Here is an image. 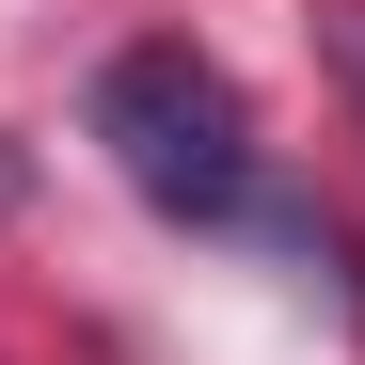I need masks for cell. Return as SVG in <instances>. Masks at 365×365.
Masks as SVG:
<instances>
[{"label":"cell","mask_w":365,"mask_h":365,"mask_svg":"<svg viewBox=\"0 0 365 365\" xmlns=\"http://www.w3.org/2000/svg\"><path fill=\"white\" fill-rule=\"evenodd\" d=\"M96 143L128 159V191L159 222H238L255 207V111L207 48H111L96 80Z\"/></svg>","instance_id":"obj_1"},{"label":"cell","mask_w":365,"mask_h":365,"mask_svg":"<svg viewBox=\"0 0 365 365\" xmlns=\"http://www.w3.org/2000/svg\"><path fill=\"white\" fill-rule=\"evenodd\" d=\"M318 64H334V96L365 111V0H318Z\"/></svg>","instance_id":"obj_2"},{"label":"cell","mask_w":365,"mask_h":365,"mask_svg":"<svg viewBox=\"0 0 365 365\" xmlns=\"http://www.w3.org/2000/svg\"><path fill=\"white\" fill-rule=\"evenodd\" d=\"M0 207H16V143H0Z\"/></svg>","instance_id":"obj_3"}]
</instances>
